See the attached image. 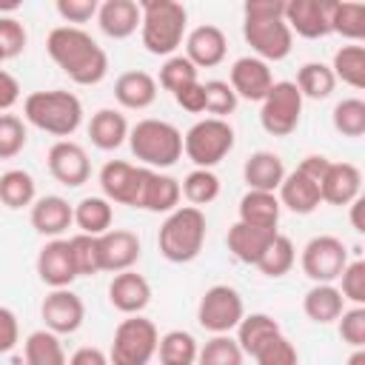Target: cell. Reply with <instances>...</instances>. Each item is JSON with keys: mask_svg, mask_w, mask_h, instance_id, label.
<instances>
[{"mask_svg": "<svg viewBox=\"0 0 365 365\" xmlns=\"http://www.w3.org/2000/svg\"><path fill=\"white\" fill-rule=\"evenodd\" d=\"M46 51L77 86H97L108 71V54L103 51V46L77 26L51 29Z\"/></svg>", "mask_w": 365, "mask_h": 365, "instance_id": "obj_1", "label": "cell"}, {"mask_svg": "<svg viewBox=\"0 0 365 365\" xmlns=\"http://www.w3.org/2000/svg\"><path fill=\"white\" fill-rule=\"evenodd\" d=\"M140 11H143L140 34H143L145 51L157 57L177 51L185 34V23H188L185 6L177 0H143Z\"/></svg>", "mask_w": 365, "mask_h": 365, "instance_id": "obj_2", "label": "cell"}, {"mask_svg": "<svg viewBox=\"0 0 365 365\" xmlns=\"http://www.w3.org/2000/svg\"><path fill=\"white\" fill-rule=\"evenodd\" d=\"M23 114L31 125L54 137H71L83 120V103L77 94L51 88V91H31L23 103Z\"/></svg>", "mask_w": 365, "mask_h": 365, "instance_id": "obj_3", "label": "cell"}, {"mask_svg": "<svg viewBox=\"0 0 365 365\" xmlns=\"http://www.w3.org/2000/svg\"><path fill=\"white\" fill-rule=\"evenodd\" d=\"M205 228H208V222L200 208H194V205L174 208L157 237L160 254L168 262H180V265L197 259L205 245Z\"/></svg>", "mask_w": 365, "mask_h": 365, "instance_id": "obj_4", "label": "cell"}, {"mask_svg": "<svg viewBox=\"0 0 365 365\" xmlns=\"http://www.w3.org/2000/svg\"><path fill=\"white\" fill-rule=\"evenodd\" d=\"M131 154L154 168H168L182 157V134L165 120H140L128 131Z\"/></svg>", "mask_w": 365, "mask_h": 365, "instance_id": "obj_5", "label": "cell"}, {"mask_svg": "<svg viewBox=\"0 0 365 365\" xmlns=\"http://www.w3.org/2000/svg\"><path fill=\"white\" fill-rule=\"evenodd\" d=\"M157 325L140 314L123 319L114 331V342L108 351V362L111 365H148L151 356L157 354Z\"/></svg>", "mask_w": 365, "mask_h": 365, "instance_id": "obj_6", "label": "cell"}, {"mask_svg": "<svg viewBox=\"0 0 365 365\" xmlns=\"http://www.w3.org/2000/svg\"><path fill=\"white\" fill-rule=\"evenodd\" d=\"M234 148V128L225 120L208 117L194 123L182 137V151L197 168H211Z\"/></svg>", "mask_w": 365, "mask_h": 365, "instance_id": "obj_7", "label": "cell"}, {"mask_svg": "<svg viewBox=\"0 0 365 365\" xmlns=\"http://www.w3.org/2000/svg\"><path fill=\"white\" fill-rule=\"evenodd\" d=\"M302 117V94L291 80H279L262 100L259 123L271 137H288Z\"/></svg>", "mask_w": 365, "mask_h": 365, "instance_id": "obj_8", "label": "cell"}, {"mask_svg": "<svg viewBox=\"0 0 365 365\" xmlns=\"http://www.w3.org/2000/svg\"><path fill=\"white\" fill-rule=\"evenodd\" d=\"M245 317V305L237 288L231 285H211L197 305V319L205 331L217 334H228L231 328L240 325V319Z\"/></svg>", "mask_w": 365, "mask_h": 365, "instance_id": "obj_9", "label": "cell"}, {"mask_svg": "<svg viewBox=\"0 0 365 365\" xmlns=\"http://www.w3.org/2000/svg\"><path fill=\"white\" fill-rule=\"evenodd\" d=\"M345 265H348V248H345L342 240H336L331 234L314 237L302 248V271L317 285L319 282H328L331 285L334 279H339V274L345 271Z\"/></svg>", "mask_w": 365, "mask_h": 365, "instance_id": "obj_10", "label": "cell"}, {"mask_svg": "<svg viewBox=\"0 0 365 365\" xmlns=\"http://www.w3.org/2000/svg\"><path fill=\"white\" fill-rule=\"evenodd\" d=\"M242 37L259 54V60H285L294 43V31L285 20H245Z\"/></svg>", "mask_w": 365, "mask_h": 365, "instance_id": "obj_11", "label": "cell"}, {"mask_svg": "<svg viewBox=\"0 0 365 365\" xmlns=\"http://www.w3.org/2000/svg\"><path fill=\"white\" fill-rule=\"evenodd\" d=\"M336 0H288L285 23L305 40H319L331 34V11Z\"/></svg>", "mask_w": 365, "mask_h": 365, "instance_id": "obj_12", "label": "cell"}, {"mask_svg": "<svg viewBox=\"0 0 365 365\" xmlns=\"http://www.w3.org/2000/svg\"><path fill=\"white\" fill-rule=\"evenodd\" d=\"M40 317L46 322V331H51L57 336L60 334H74L86 319V305L71 288H54L43 299Z\"/></svg>", "mask_w": 365, "mask_h": 365, "instance_id": "obj_13", "label": "cell"}, {"mask_svg": "<svg viewBox=\"0 0 365 365\" xmlns=\"http://www.w3.org/2000/svg\"><path fill=\"white\" fill-rule=\"evenodd\" d=\"M46 163H48L51 177H54L57 182L68 185V188L83 185V182L88 180V174H91V163H88L86 148L77 145V143H71V140L54 143V145L48 148Z\"/></svg>", "mask_w": 365, "mask_h": 365, "instance_id": "obj_14", "label": "cell"}, {"mask_svg": "<svg viewBox=\"0 0 365 365\" xmlns=\"http://www.w3.org/2000/svg\"><path fill=\"white\" fill-rule=\"evenodd\" d=\"M140 180H143V168H137L125 160H111L100 171V188H103L106 200L120 202V205H134L137 208Z\"/></svg>", "mask_w": 365, "mask_h": 365, "instance_id": "obj_15", "label": "cell"}, {"mask_svg": "<svg viewBox=\"0 0 365 365\" xmlns=\"http://www.w3.org/2000/svg\"><path fill=\"white\" fill-rule=\"evenodd\" d=\"M37 277L48 288H68L77 279V268H74V257H71L68 240H51V242H46L40 248V254H37Z\"/></svg>", "mask_w": 365, "mask_h": 365, "instance_id": "obj_16", "label": "cell"}, {"mask_svg": "<svg viewBox=\"0 0 365 365\" xmlns=\"http://www.w3.org/2000/svg\"><path fill=\"white\" fill-rule=\"evenodd\" d=\"M237 97L242 100H251V103H262L265 94L271 91L274 86V77H271V68L265 60L259 57H240L234 66H231V83Z\"/></svg>", "mask_w": 365, "mask_h": 365, "instance_id": "obj_17", "label": "cell"}, {"mask_svg": "<svg viewBox=\"0 0 365 365\" xmlns=\"http://www.w3.org/2000/svg\"><path fill=\"white\" fill-rule=\"evenodd\" d=\"M100 240V268L120 274V271H131V265L140 259V237L128 228H114L106 231Z\"/></svg>", "mask_w": 365, "mask_h": 365, "instance_id": "obj_18", "label": "cell"}, {"mask_svg": "<svg viewBox=\"0 0 365 365\" xmlns=\"http://www.w3.org/2000/svg\"><path fill=\"white\" fill-rule=\"evenodd\" d=\"M362 174L354 163H331L319 180V197L328 205H351L359 197Z\"/></svg>", "mask_w": 365, "mask_h": 365, "instance_id": "obj_19", "label": "cell"}, {"mask_svg": "<svg viewBox=\"0 0 365 365\" xmlns=\"http://www.w3.org/2000/svg\"><path fill=\"white\" fill-rule=\"evenodd\" d=\"M108 299L120 314L134 317V314L145 311V305L151 302V285L137 271H120V274H114V279L108 285Z\"/></svg>", "mask_w": 365, "mask_h": 365, "instance_id": "obj_20", "label": "cell"}, {"mask_svg": "<svg viewBox=\"0 0 365 365\" xmlns=\"http://www.w3.org/2000/svg\"><path fill=\"white\" fill-rule=\"evenodd\" d=\"M182 191H180V182L168 174H160V171H151V168H143V180H140V200H137V208H145V211H174L177 202H180Z\"/></svg>", "mask_w": 365, "mask_h": 365, "instance_id": "obj_21", "label": "cell"}, {"mask_svg": "<svg viewBox=\"0 0 365 365\" xmlns=\"http://www.w3.org/2000/svg\"><path fill=\"white\" fill-rule=\"evenodd\" d=\"M225 51H228V40L222 34L220 26H197L188 40H185V57L200 66V68H211V66H220L225 60Z\"/></svg>", "mask_w": 365, "mask_h": 365, "instance_id": "obj_22", "label": "cell"}, {"mask_svg": "<svg viewBox=\"0 0 365 365\" xmlns=\"http://www.w3.org/2000/svg\"><path fill=\"white\" fill-rule=\"evenodd\" d=\"M277 228H262V225H248V222H234L228 228V251L245 262V265H257V259L262 257V251L271 245V240L277 237Z\"/></svg>", "mask_w": 365, "mask_h": 365, "instance_id": "obj_23", "label": "cell"}, {"mask_svg": "<svg viewBox=\"0 0 365 365\" xmlns=\"http://www.w3.org/2000/svg\"><path fill=\"white\" fill-rule=\"evenodd\" d=\"M97 23H100L103 34H108L114 40H125L143 23L140 3H134V0H106L97 9Z\"/></svg>", "mask_w": 365, "mask_h": 365, "instance_id": "obj_24", "label": "cell"}, {"mask_svg": "<svg viewBox=\"0 0 365 365\" xmlns=\"http://www.w3.org/2000/svg\"><path fill=\"white\" fill-rule=\"evenodd\" d=\"M242 177L248 182V191H271L274 194L279 188V182L285 180L282 157L274 151H257L245 160Z\"/></svg>", "mask_w": 365, "mask_h": 365, "instance_id": "obj_25", "label": "cell"}, {"mask_svg": "<svg viewBox=\"0 0 365 365\" xmlns=\"http://www.w3.org/2000/svg\"><path fill=\"white\" fill-rule=\"evenodd\" d=\"M74 222V208L63 197H40L31 202V225L43 237H60Z\"/></svg>", "mask_w": 365, "mask_h": 365, "instance_id": "obj_26", "label": "cell"}, {"mask_svg": "<svg viewBox=\"0 0 365 365\" xmlns=\"http://www.w3.org/2000/svg\"><path fill=\"white\" fill-rule=\"evenodd\" d=\"M114 97L123 108H148L157 100V80L148 71H123L114 83Z\"/></svg>", "mask_w": 365, "mask_h": 365, "instance_id": "obj_27", "label": "cell"}, {"mask_svg": "<svg viewBox=\"0 0 365 365\" xmlns=\"http://www.w3.org/2000/svg\"><path fill=\"white\" fill-rule=\"evenodd\" d=\"M322 202L319 197V185L308 177H302L299 171L285 174V180L279 182V205H285L294 214H311L317 211Z\"/></svg>", "mask_w": 365, "mask_h": 365, "instance_id": "obj_28", "label": "cell"}, {"mask_svg": "<svg viewBox=\"0 0 365 365\" xmlns=\"http://www.w3.org/2000/svg\"><path fill=\"white\" fill-rule=\"evenodd\" d=\"M302 311H305V317H308L311 322L328 325V322H336V319H339V314L345 311V299H342V294H339L336 285L319 282V285H314V288L305 294Z\"/></svg>", "mask_w": 365, "mask_h": 365, "instance_id": "obj_29", "label": "cell"}, {"mask_svg": "<svg viewBox=\"0 0 365 365\" xmlns=\"http://www.w3.org/2000/svg\"><path fill=\"white\" fill-rule=\"evenodd\" d=\"M88 137L100 151H114L128 140V123L117 108H100L88 123Z\"/></svg>", "mask_w": 365, "mask_h": 365, "instance_id": "obj_30", "label": "cell"}, {"mask_svg": "<svg viewBox=\"0 0 365 365\" xmlns=\"http://www.w3.org/2000/svg\"><path fill=\"white\" fill-rule=\"evenodd\" d=\"M279 214H282L279 197L271 194V191H245L242 200H240V222L277 228Z\"/></svg>", "mask_w": 365, "mask_h": 365, "instance_id": "obj_31", "label": "cell"}, {"mask_svg": "<svg viewBox=\"0 0 365 365\" xmlns=\"http://www.w3.org/2000/svg\"><path fill=\"white\" fill-rule=\"evenodd\" d=\"M277 334H282V328H279V322L271 314H248L237 325V345H240L242 354L254 356Z\"/></svg>", "mask_w": 365, "mask_h": 365, "instance_id": "obj_32", "label": "cell"}, {"mask_svg": "<svg viewBox=\"0 0 365 365\" xmlns=\"http://www.w3.org/2000/svg\"><path fill=\"white\" fill-rule=\"evenodd\" d=\"M111 220H114V211L106 197H83L74 205V222L80 234L103 237L106 231H111Z\"/></svg>", "mask_w": 365, "mask_h": 365, "instance_id": "obj_33", "label": "cell"}, {"mask_svg": "<svg viewBox=\"0 0 365 365\" xmlns=\"http://www.w3.org/2000/svg\"><path fill=\"white\" fill-rule=\"evenodd\" d=\"M331 31L351 43L365 40V3L359 0H336L331 11Z\"/></svg>", "mask_w": 365, "mask_h": 365, "instance_id": "obj_34", "label": "cell"}, {"mask_svg": "<svg viewBox=\"0 0 365 365\" xmlns=\"http://www.w3.org/2000/svg\"><path fill=\"white\" fill-rule=\"evenodd\" d=\"M334 77L342 80L351 88H365V46L362 43H351L342 46L334 54V66H331Z\"/></svg>", "mask_w": 365, "mask_h": 365, "instance_id": "obj_35", "label": "cell"}, {"mask_svg": "<svg viewBox=\"0 0 365 365\" xmlns=\"http://www.w3.org/2000/svg\"><path fill=\"white\" fill-rule=\"evenodd\" d=\"M23 356H26V365H68L66 351H63L57 334H51V331L29 334Z\"/></svg>", "mask_w": 365, "mask_h": 365, "instance_id": "obj_36", "label": "cell"}, {"mask_svg": "<svg viewBox=\"0 0 365 365\" xmlns=\"http://www.w3.org/2000/svg\"><path fill=\"white\" fill-rule=\"evenodd\" d=\"M197 339L188 331H168L157 342L160 365H194L197 362Z\"/></svg>", "mask_w": 365, "mask_h": 365, "instance_id": "obj_37", "label": "cell"}, {"mask_svg": "<svg viewBox=\"0 0 365 365\" xmlns=\"http://www.w3.org/2000/svg\"><path fill=\"white\" fill-rule=\"evenodd\" d=\"M0 202L11 211L34 202V177L23 168H11L0 174Z\"/></svg>", "mask_w": 365, "mask_h": 365, "instance_id": "obj_38", "label": "cell"}, {"mask_svg": "<svg viewBox=\"0 0 365 365\" xmlns=\"http://www.w3.org/2000/svg\"><path fill=\"white\" fill-rule=\"evenodd\" d=\"M302 97H311V100H325L331 97L334 86H336V77L331 71V66L325 63H305L299 71H297V83Z\"/></svg>", "mask_w": 365, "mask_h": 365, "instance_id": "obj_39", "label": "cell"}, {"mask_svg": "<svg viewBox=\"0 0 365 365\" xmlns=\"http://www.w3.org/2000/svg\"><path fill=\"white\" fill-rule=\"evenodd\" d=\"M294 259H297L294 242H291L285 234H277V237L271 240V245L262 251V257L257 259V268H259L265 277H285V274L294 268Z\"/></svg>", "mask_w": 365, "mask_h": 365, "instance_id": "obj_40", "label": "cell"}, {"mask_svg": "<svg viewBox=\"0 0 365 365\" xmlns=\"http://www.w3.org/2000/svg\"><path fill=\"white\" fill-rule=\"evenodd\" d=\"M180 191L194 208H200V205H208V202H214L220 197V180H217V174L211 168H194L182 180Z\"/></svg>", "mask_w": 365, "mask_h": 365, "instance_id": "obj_41", "label": "cell"}, {"mask_svg": "<svg viewBox=\"0 0 365 365\" xmlns=\"http://www.w3.org/2000/svg\"><path fill=\"white\" fill-rule=\"evenodd\" d=\"M242 359L245 354L240 351L237 339L225 334H217L197 351V365H242Z\"/></svg>", "mask_w": 365, "mask_h": 365, "instance_id": "obj_42", "label": "cell"}, {"mask_svg": "<svg viewBox=\"0 0 365 365\" xmlns=\"http://www.w3.org/2000/svg\"><path fill=\"white\" fill-rule=\"evenodd\" d=\"M331 120H334L336 134H342V137H362L365 134V100L348 97V100L336 103Z\"/></svg>", "mask_w": 365, "mask_h": 365, "instance_id": "obj_43", "label": "cell"}, {"mask_svg": "<svg viewBox=\"0 0 365 365\" xmlns=\"http://www.w3.org/2000/svg\"><path fill=\"white\" fill-rule=\"evenodd\" d=\"M71 245V257H74V268H77V277H91V274H100V240L97 237H88V234H77L68 240Z\"/></svg>", "mask_w": 365, "mask_h": 365, "instance_id": "obj_44", "label": "cell"}, {"mask_svg": "<svg viewBox=\"0 0 365 365\" xmlns=\"http://www.w3.org/2000/svg\"><path fill=\"white\" fill-rule=\"evenodd\" d=\"M191 83H197V66H194L188 57L177 54V57H168V60L163 63V68H160V86H163L165 91L177 94L180 88H185V86H191Z\"/></svg>", "mask_w": 365, "mask_h": 365, "instance_id": "obj_45", "label": "cell"}, {"mask_svg": "<svg viewBox=\"0 0 365 365\" xmlns=\"http://www.w3.org/2000/svg\"><path fill=\"white\" fill-rule=\"evenodd\" d=\"M257 365H299V354L294 348V342L282 334H277L274 339H268L254 356H251Z\"/></svg>", "mask_w": 365, "mask_h": 365, "instance_id": "obj_46", "label": "cell"}, {"mask_svg": "<svg viewBox=\"0 0 365 365\" xmlns=\"http://www.w3.org/2000/svg\"><path fill=\"white\" fill-rule=\"evenodd\" d=\"M26 125L14 114H0V160H11L26 148Z\"/></svg>", "mask_w": 365, "mask_h": 365, "instance_id": "obj_47", "label": "cell"}, {"mask_svg": "<svg viewBox=\"0 0 365 365\" xmlns=\"http://www.w3.org/2000/svg\"><path fill=\"white\" fill-rule=\"evenodd\" d=\"M202 88H205V111L214 114L217 120H222L225 114H231L237 108V94L228 83L208 80V83H202Z\"/></svg>", "mask_w": 365, "mask_h": 365, "instance_id": "obj_48", "label": "cell"}, {"mask_svg": "<svg viewBox=\"0 0 365 365\" xmlns=\"http://www.w3.org/2000/svg\"><path fill=\"white\" fill-rule=\"evenodd\" d=\"M339 279H342V288H339L342 299H351L354 305H365V262L362 259L348 262Z\"/></svg>", "mask_w": 365, "mask_h": 365, "instance_id": "obj_49", "label": "cell"}, {"mask_svg": "<svg viewBox=\"0 0 365 365\" xmlns=\"http://www.w3.org/2000/svg\"><path fill=\"white\" fill-rule=\"evenodd\" d=\"M26 43H29L26 26H23L17 17H0V48H3L6 60L23 54Z\"/></svg>", "mask_w": 365, "mask_h": 365, "instance_id": "obj_50", "label": "cell"}, {"mask_svg": "<svg viewBox=\"0 0 365 365\" xmlns=\"http://www.w3.org/2000/svg\"><path fill=\"white\" fill-rule=\"evenodd\" d=\"M339 336L351 348H365V308L362 305L339 314Z\"/></svg>", "mask_w": 365, "mask_h": 365, "instance_id": "obj_51", "label": "cell"}, {"mask_svg": "<svg viewBox=\"0 0 365 365\" xmlns=\"http://www.w3.org/2000/svg\"><path fill=\"white\" fill-rule=\"evenodd\" d=\"M97 0H57V14L66 23H88L91 17H97Z\"/></svg>", "mask_w": 365, "mask_h": 365, "instance_id": "obj_52", "label": "cell"}, {"mask_svg": "<svg viewBox=\"0 0 365 365\" xmlns=\"http://www.w3.org/2000/svg\"><path fill=\"white\" fill-rule=\"evenodd\" d=\"M242 14L245 20H285V0H248Z\"/></svg>", "mask_w": 365, "mask_h": 365, "instance_id": "obj_53", "label": "cell"}, {"mask_svg": "<svg viewBox=\"0 0 365 365\" xmlns=\"http://www.w3.org/2000/svg\"><path fill=\"white\" fill-rule=\"evenodd\" d=\"M174 100H177V106L185 108L188 114H200V111H205V88H202L200 80L191 83V86H185V88H180V91L174 94Z\"/></svg>", "mask_w": 365, "mask_h": 365, "instance_id": "obj_54", "label": "cell"}, {"mask_svg": "<svg viewBox=\"0 0 365 365\" xmlns=\"http://www.w3.org/2000/svg\"><path fill=\"white\" fill-rule=\"evenodd\" d=\"M20 339V325L14 311H9L6 305H0V354H9Z\"/></svg>", "mask_w": 365, "mask_h": 365, "instance_id": "obj_55", "label": "cell"}, {"mask_svg": "<svg viewBox=\"0 0 365 365\" xmlns=\"http://www.w3.org/2000/svg\"><path fill=\"white\" fill-rule=\"evenodd\" d=\"M20 100V83L14 74L0 68V111H9Z\"/></svg>", "mask_w": 365, "mask_h": 365, "instance_id": "obj_56", "label": "cell"}, {"mask_svg": "<svg viewBox=\"0 0 365 365\" xmlns=\"http://www.w3.org/2000/svg\"><path fill=\"white\" fill-rule=\"evenodd\" d=\"M328 165H331V160H328V157H322V154H311V157H305V160L297 165V171H299L302 177H308V180H314V182L319 185V180L325 177Z\"/></svg>", "mask_w": 365, "mask_h": 365, "instance_id": "obj_57", "label": "cell"}, {"mask_svg": "<svg viewBox=\"0 0 365 365\" xmlns=\"http://www.w3.org/2000/svg\"><path fill=\"white\" fill-rule=\"evenodd\" d=\"M68 365H111L108 362V356L100 351V348H77L74 354H71V359H68Z\"/></svg>", "mask_w": 365, "mask_h": 365, "instance_id": "obj_58", "label": "cell"}, {"mask_svg": "<svg viewBox=\"0 0 365 365\" xmlns=\"http://www.w3.org/2000/svg\"><path fill=\"white\" fill-rule=\"evenodd\" d=\"M351 225H354V231L365 234V200L362 197H356L351 202Z\"/></svg>", "mask_w": 365, "mask_h": 365, "instance_id": "obj_59", "label": "cell"}, {"mask_svg": "<svg viewBox=\"0 0 365 365\" xmlns=\"http://www.w3.org/2000/svg\"><path fill=\"white\" fill-rule=\"evenodd\" d=\"M345 365H365V348H354V354L348 356Z\"/></svg>", "mask_w": 365, "mask_h": 365, "instance_id": "obj_60", "label": "cell"}, {"mask_svg": "<svg viewBox=\"0 0 365 365\" xmlns=\"http://www.w3.org/2000/svg\"><path fill=\"white\" fill-rule=\"evenodd\" d=\"M20 0H0V11H17Z\"/></svg>", "mask_w": 365, "mask_h": 365, "instance_id": "obj_61", "label": "cell"}, {"mask_svg": "<svg viewBox=\"0 0 365 365\" xmlns=\"http://www.w3.org/2000/svg\"><path fill=\"white\" fill-rule=\"evenodd\" d=\"M3 60H6V54H3V48H0V63H3Z\"/></svg>", "mask_w": 365, "mask_h": 365, "instance_id": "obj_62", "label": "cell"}]
</instances>
